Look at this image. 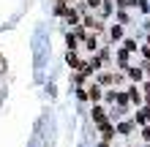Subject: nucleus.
Masks as SVG:
<instances>
[{"label":"nucleus","mask_w":150,"mask_h":147,"mask_svg":"<svg viewBox=\"0 0 150 147\" xmlns=\"http://www.w3.org/2000/svg\"><path fill=\"white\" fill-rule=\"evenodd\" d=\"M147 76H150V68H147Z\"/></svg>","instance_id":"17"},{"label":"nucleus","mask_w":150,"mask_h":147,"mask_svg":"<svg viewBox=\"0 0 150 147\" xmlns=\"http://www.w3.org/2000/svg\"><path fill=\"white\" fill-rule=\"evenodd\" d=\"M145 90H147V103H150V84H147V87H145Z\"/></svg>","instance_id":"15"},{"label":"nucleus","mask_w":150,"mask_h":147,"mask_svg":"<svg viewBox=\"0 0 150 147\" xmlns=\"http://www.w3.org/2000/svg\"><path fill=\"white\" fill-rule=\"evenodd\" d=\"M93 120L96 123H104V120H107V109L104 106H93Z\"/></svg>","instance_id":"4"},{"label":"nucleus","mask_w":150,"mask_h":147,"mask_svg":"<svg viewBox=\"0 0 150 147\" xmlns=\"http://www.w3.org/2000/svg\"><path fill=\"white\" fill-rule=\"evenodd\" d=\"M109 36H112V41H120L123 38V27H120V25H115V27L109 30Z\"/></svg>","instance_id":"6"},{"label":"nucleus","mask_w":150,"mask_h":147,"mask_svg":"<svg viewBox=\"0 0 150 147\" xmlns=\"http://www.w3.org/2000/svg\"><path fill=\"white\" fill-rule=\"evenodd\" d=\"M82 25H85V27H93L96 33H101V30H104V25H101V22H96V19H93V16H87V19H85Z\"/></svg>","instance_id":"5"},{"label":"nucleus","mask_w":150,"mask_h":147,"mask_svg":"<svg viewBox=\"0 0 150 147\" xmlns=\"http://www.w3.org/2000/svg\"><path fill=\"white\" fill-rule=\"evenodd\" d=\"M142 136H145V139L150 142V125H147V128H145V131H142Z\"/></svg>","instance_id":"14"},{"label":"nucleus","mask_w":150,"mask_h":147,"mask_svg":"<svg viewBox=\"0 0 150 147\" xmlns=\"http://www.w3.org/2000/svg\"><path fill=\"white\" fill-rule=\"evenodd\" d=\"M117 131H120L123 136H128L131 131H134V123H120V128H117Z\"/></svg>","instance_id":"7"},{"label":"nucleus","mask_w":150,"mask_h":147,"mask_svg":"<svg viewBox=\"0 0 150 147\" xmlns=\"http://www.w3.org/2000/svg\"><path fill=\"white\" fill-rule=\"evenodd\" d=\"M98 125H101V134H104V142H109L112 136H115V128H112V125L107 123V120H104V123H98Z\"/></svg>","instance_id":"2"},{"label":"nucleus","mask_w":150,"mask_h":147,"mask_svg":"<svg viewBox=\"0 0 150 147\" xmlns=\"http://www.w3.org/2000/svg\"><path fill=\"white\" fill-rule=\"evenodd\" d=\"M123 46H126V52H137V41H131V38H126V44H123Z\"/></svg>","instance_id":"11"},{"label":"nucleus","mask_w":150,"mask_h":147,"mask_svg":"<svg viewBox=\"0 0 150 147\" xmlns=\"http://www.w3.org/2000/svg\"><path fill=\"white\" fill-rule=\"evenodd\" d=\"M145 123H150V106H147V109H142V112L134 117V125H145Z\"/></svg>","instance_id":"1"},{"label":"nucleus","mask_w":150,"mask_h":147,"mask_svg":"<svg viewBox=\"0 0 150 147\" xmlns=\"http://www.w3.org/2000/svg\"><path fill=\"white\" fill-rule=\"evenodd\" d=\"M87 98L90 101H101V87L98 84H90V87H87Z\"/></svg>","instance_id":"3"},{"label":"nucleus","mask_w":150,"mask_h":147,"mask_svg":"<svg viewBox=\"0 0 150 147\" xmlns=\"http://www.w3.org/2000/svg\"><path fill=\"white\" fill-rule=\"evenodd\" d=\"M101 3H104V0H87V6H93V8H98Z\"/></svg>","instance_id":"13"},{"label":"nucleus","mask_w":150,"mask_h":147,"mask_svg":"<svg viewBox=\"0 0 150 147\" xmlns=\"http://www.w3.org/2000/svg\"><path fill=\"white\" fill-rule=\"evenodd\" d=\"M87 49L96 52V49H98V41H96V38H87Z\"/></svg>","instance_id":"12"},{"label":"nucleus","mask_w":150,"mask_h":147,"mask_svg":"<svg viewBox=\"0 0 150 147\" xmlns=\"http://www.w3.org/2000/svg\"><path fill=\"white\" fill-rule=\"evenodd\" d=\"M128 76L139 82V79H142V68H131V65H128Z\"/></svg>","instance_id":"8"},{"label":"nucleus","mask_w":150,"mask_h":147,"mask_svg":"<svg viewBox=\"0 0 150 147\" xmlns=\"http://www.w3.org/2000/svg\"><path fill=\"white\" fill-rule=\"evenodd\" d=\"M66 19H68V25H79V16H76V11H66Z\"/></svg>","instance_id":"10"},{"label":"nucleus","mask_w":150,"mask_h":147,"mask_svg":"<svg viewBox=\"0 0 150 147\" xmlns=\"http://www.w3.org/2000/svg\"><path fill=\"white\" fill-rule=\"evenodd\" d=\"M3 68H6V63H3V57H0V71H3Z\"/></svg>","instance_id":"16"},{"label":"nucleus","mask_w":150,"mask_h":147,"mask_svg":"<svg viewBox=\"0 0 150 147\" xmlns=\"http://www.w3.org/2000/svg\"><path fill=\"white\" fill-rule=\"evenodd\" d=\"M128 98L134 101V103H139V101H142V93H139L137 87H131V93H128Z\"/></svg>","instance_id":"9"}]
</instances>
